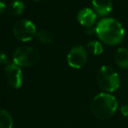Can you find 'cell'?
Returning <instances> with one entry per match:
<instances>
[{
	"label": "cell",
	"mask_w": 128,
	"mask_h": 128,
	"mask_svg": "<svg viewBox=\"0 0 128 128\" xmlns=\"http://www.w3.org/2000/svg\"><path fill=\"white\" fill-rule=\"evenodd\" d=\"M114 60L120 67L123 69L128 68V50L126 48H118L114 54Z\"/></svg>",
	"instance_id": "30bf717a"
},
{
	"label": "cell",
	"mask_w": 128,
	"mask_h": 128,
	"mask_svg": "<svg viewBox=\"0 0 128 128\" xmlns=\"http://www.w3.org/2000/svg\"><path fill=\"white\" fill-rule=\"evenodd\" d=\"M40 56L36 49L30 46H21L14 52V64L18 66H32L38 63Z\"/></svg>",
	"instance_id": "277c9868"
},
{
	"label": "cell",
	"mask_w": 128,
	"mask_h": 128,
	"mask_svg": "<svg viewBox=\"0 0 128 128\" xmlns=\"http://www.w3.org/2000/svg\"><path fill=\"white\" fill-rule=\"evenodd\" d=\"M4 73L9 84L13 88L18 89L23 83V72L18 66L10 64L4 68Z\"/></svg>",
	"instance_id": "52a82bcc"
},
{
	"label": "cell",
	"mask_w": 128,
	"mask_h": 128,
	"mask_svg": "<svg viewBox=\"0 0 128 128\" xmlns=\"http://www.w3.org/2000/svg\"><path fill=\"white\" fill-rule=\"evenodd\" d=\"M13 34L21 41H30L36 34V27L32 22L27 19H21L13 26Z\"/></svg>",
	"instance_id": "5b68a950"
},
{
	"label": "cell",
	"mask_w": 128,
	"mask_h": 128,
	"mask_svg": "<svg viewBox=\"0 0 128 128\" xmlns=\"http://www.w3.org/2000/svg\"><path fill=\"white\" fill-rule=\"evenodd\" d=\"M5 9V2L4 0H0V14L3 12V10Z\"/></svg>",
	"instance_id": "e0dca14e"
},
{
	"label": "cell",
	"mask_w": 128,
	"mask_h": 128,
	"mask_svg": "<svg viewBox=\"0 0 128 128\" xmlns=\"http://www.w3.org/2000/svg\"><path fill=\"white\" fill-rule=\"evenodd\" d=\"M96 14L90 8L82 9L78 14V20L79 21V23L82 26H86V28L92 26L96 21Z\"/></svg>",
	"instance_id": "ba28073f"
},
{
	"label": "cell",
	"mask_w": 128,
	"mask_h": 128,
	"mask_svg": "<svg viewBox=\"0 0 128 128\" xmlns=\"http://www.w3.org/2000/svg\"><path fill=\"white\" fill-rule=\"evenodd\" d=\"M37 38L38 41H40L43 44H50L53 40V38H52L51 32L46 30H39L38 32H37Z\"/></svg>",
	"instance_id": "4fadbf2b"
},
{
	"label": "cell",
	"mask_w": 128,
	"mask_h": 128,
	"mask_svg": "<svg viewBox=\"0 0 128 128\" xmlns=\"http://www.w3.org/2000/svg\"><path fill=\"white\" fill-rule=\"evenodd\" d=\"M33 1H40V0H33Z\"/></svg>",
	"instance_id": "d6986e66"
},
{
	"label": "cell",
	"mask_w": 128,
	"mask_h": 128,
	"mask_svg": "<svg viewBox=\"0 0 128 128\" xmlns=\"http://www.w3.org/2000/svg\"><path fill=\"white\" fill-rule=\"evenodd\" d=\"M96 33L104 44L115 46L122 41L125 30L118 20L114 18H104L98 22L96 27Z\"/></svg>",
	"instance_id": "6da1fadb"
},
{
	"label": "cell",
	"mask_w": 128,
	"mask_h": 128,
	"mask_svg": "<svg viewBox=\"0 0 128 128\" xmlns=\"http://www.w3.org/2000/svg\"><path fill=\"white\" fill-rule=\"evenodd\" d=\"M24 9V4L20 0H14L10 2L7 6L6 10L9 14L12 16H18L23 12Z\"/></svg>",
	"instance_id": "8fae6325"
},
{
	"label": "cell",
	"mask_w": 128,
	"mask_h": 128,
	"mask_svg": "<svg viewBox=\"0 0 128 128\" xmlns=\"http://www.w3.org/2000/svg\"><path fill=\"white\" fill-rule=\"evenodd\" d=\"M86 33L87 34H91V33H92V32H93V29L92 28V27H87L86 28Z\"/></svg>",
	"instance_id": "ac0fdd59"
},
{
	"label": "cell",
	"mask_w": 128,
	"mask_h": 128,
	"mask_svg": "<svg viewBox=\"0 0 128 128\" xmlns=\"http://www.w3.org/2000/svg\"><path fill=\"white\" fill-rule=\"evenodd\" d=\"M120 112H121V113H122L123 116L128 117V104L122 106V107L120 108Z\"/></svg>",
	"instance_id": "2e32d148"
},
{
	"label": "cell",
	"mask_w": 128,
	"mask_h": 128,
	"mask_svg": "<svg viewBox=\"0 0 128 128\" xmlns=\"http://www.w3.org/2000/svg\"><path fill=\"white\" fill-rule=\"evenodd\" d=\"M118 102L114 96L109 93H100L91 102L92 113L98 120H107L117 111Z\"/></svg>",
	"instance_id": "7a4b0ae2"
},
{
	"label": "cell",
	"mask_w": 128,
	"mask_h": 128,
	"mask_svg": "<svg viewBox=\"0 0 128 128\" xmlns=\"http://www.w3.org/2000/svg\"><path fill=\"white\" fill-rule=\"evenodd\" d=\"M97 81L100 88L104 92H112L120 87V79L118 74L112 67L103 66L97 73Z\"/></svg>",
	"instance_id": "3957f363"
},
{
	"label": "cell",
	"mask_w": 128,
	"mask_h": 128,
	"mask_svg": "<svg viewBox=\"0 0 128 128\" xmlns=\"http://www.w3.org/2000/svg\"><path fill=\"white\" fill-rule=\"evenodd\" d=\"M87 60V53L83 46H78L73 47L67 56L68 64L71 67L79 69L84 66Z\"/></svg>",
	"instance_id": "8992f818"
},
{
	"label": "cell",
	"mask_w": 128,
	"mask_h": 128,
	"mask_svg": "<svg viewBox=\"0 0 128 128\" xmlns=\"http://www.w3.org/2000/svg\"><path fill=\"white\" fill-rule=\"evenodd\" d=\"M92 5L95 12L100 16H106L112 9V0H92Z\"/></svg>",
	"instance_id": "9c48e42d"
},
{
	"label": "cell",
	"mask_w": 128,
	"mask_h": 128,
	"mask_svg": "<svg viewBox=\"0 0 128 128\" xmlns=\"http://www.w3.org/2000/svg\"><path fill=\"white\" fill-rule=\"evenodd\" d=\"M0 64H6L8 66L9 64V58L7 57V54L4 52H0Z\"/></svg>",
	"instance_id": "9a60e30c"
},
{
	"label": "cell",
	"mask_w": 128,
	"mask_h": 128,
	"mask_svg": "<svg viewBox=\"0 0 128 128\" xmlns=\"http://www.w3.org/2000/svg\"><path fill=\"white\" fill-rule=\"evenodd\" d=\"M87 48L91 53L93 55H100L101 54L104 49H103L102 44L98 41H91L87 44Z\"/></svg>",
	"instance_id": "5bb4252c"
},
{
	"label": "cell",
	"mask_w": 128,
	"mask_h": 128,
	"mask_svg": "<svg viewBox=\"0 0 128 128\" xmlns=\"http://www.w3.org/2000/svg\"><path fill=\"white\" fill-rule=\"evenodd\" d=\"M13 120L7 111L0 109V128H12Z\"/></svg>",
	"instance_id": "7c38bea8"
}]
</instances>
